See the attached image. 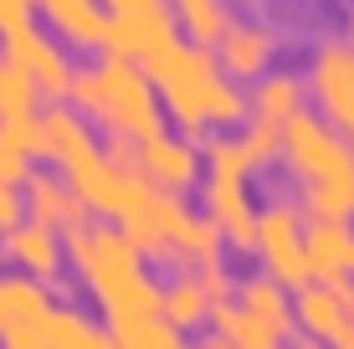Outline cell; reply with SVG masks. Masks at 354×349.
Here are the masks:
<instances>
[{"label":"cell","instance_id":"26","mask_svg":"<svg viewBox=\"0 0 354 349\" xmlns=\"http://www.w3.org/2000/svg\"><path fill=\"white\" fill-rule=\"evenodd\" d=\"M36 154V124H0V185H26Z\"/></svg>","mask_w":354,"mask_h":349},{"label":"cell","instance_id":"23","mask_svg":"<svg viewBox=\"0 0 354 349\" xmlns=\"http://www.w3.org/2000/svg\"><path fill=\"white\" fill-rule=\"evenodd\" d=\"M41 118V88L16 57L0 46V124H36Z\"/></svg>","mask_w":354,"mask_h":349},{"label":"cell","instance_id":"29","mask_svg":"<svg viewBox=\"0 0 354 349\" xmlns=\"http://www.w3.org/2000/svg\"><path fill=\"white\" fill-rule=\"evenodd\" d=\"M195 278H201V287L211 293V303L236 298V283H241V278H231V272H226V262H201V267H195Z\"/></svg>","mask_w":354,"mask_h":349},{"label":"cell","instance_id":"20","mask_svg":"<svg viewBox=\"0 0 354 349\" xmlns=\"http://www.w3.org/2000/svg\"><path fill=\"white\" fill-rule=\"evenodd\" d=\"M308 267L313 278L328 283V278H349L354 272V232L349 221H308Z\"/></svg>","mask_w":354,"mask_h":349},{"label":"cell","instance_id":"27","mask_svg":"<svg viewBox=\"0 0 354 349\" xmlns=\"http://www.w3.org/2000/svg\"><path fill=\"white\" fill-rule=\"evenodd\" d=\"M108 334H113V349H190L185 334H180L165 314L160 319H139V323H118V329H108Z\"/></svg>","mask_w":354,"mask_h":349},{"label":"cell","instance_id":"10","mask_svg":"<svg viewBox=\"0 0 354 349\" xmlns=\"http://www.w3.org/2000/svg\"><path fill=\"white\" fill-rule=\"evenodd\" d=\"M6 52H10L21 67L31 72V77H36V88H41L52 103H62L67 93H72V77H77V67L67 62V52H62V46H57L46 31H36V21L6 36Z\"/></svg>","mask_w":354,"mask_h":349},{"label":"cell","instance_id":"4","mask_svg":"<svg viewBox=\"0 0 354 349\" xmlns=\"http://www.w3.org/2000/svg\"><path fill=\"white\" fill-rule=\"evenodd\" d=\"M201 160H205V175H201L205 216L226 232V242L236 252H257V221H262V211H252V196H247L252 160H247V149H241V139L205 134Z\"/></svg>","mask_w":354,"mask_h":349},{"label":"cell","instance_id":"14","mask_svg":"<svg viewBox=\"0 0 354 349\" xmlns=\"http://www.w3.org/2000/svg\"><path fill=\"white\" fill-rule=\"evenodd\" d=\"M0 252L16 262V272H26L36 283H52L57 272H62V257H67L62 232H52V226H41V221H21L16 232H6Z\"/></svg>","mask_w":354,"mask_h":349},{"label":"cell","instance_id":"28","mask_svg":"<svg viewBox=\"0 0 354 349\" xmlns=\"http://www.w3.org/2000/svg\"><path fill=\"white\" fill-rule=\"evenodd\" d=\"M241 149H247L252 170H262L267 160H277V154H283V129H277V124H262V118H247V129H241Z\"/></svg>","mask_w":354,"mask_h":349},{"label":"cell","instance_id":"12","mask_svg":"<svg viewBox=\"0 0 354 349\" xmlns=\"http://www.w3.org/2000/svg\"><path fill=\"white\" fill-rule=\"evenodd\" d=\"M139 175L160 190H185L201 175V154H195V144L185 134H169L165 129V134L139 144Z\"/></svg>","mask_w":354,"mask_h":349},{"label":"cell","instance_id":"33","mask_svg":"<svg viewBox=\"0 0 354 349\" xmlns=\"http://www.w3.org/2000/svg\"><path fill=\"white\" fill-rule=\"evenodd\" d=\"M334 349H354V323H349V329H344V339H339Z\"/></svg>","mask_w":354,"mask_h":349},{"label":"cell","instance_id":"18","mask_svg":"<svg viewBox=\"0 0 354 349\" xmlns=\"http://www.w3.org/2000/svg\"><path fill=\"white\" fill-rule=\"evenodd\" d=\"M52 287L26 278V272H10V278H0V339H10V334L21 329H36V323L52 319Z\"/></svg>","mask_w":354,"mask_h":349},{"label":"cell","instance_id":"25","mask_svg":"<svg viewBox=\"0 0 354 349\" xmlns=\"http://www.w3.org/2000/svg\"><path fill=\"white\" fill-rule=\"evenodd\" d=\"M175 16H180V31L190 36L195 46H221V36L231 31V10L226 0H175Z\"/></svg>","mask_w":354,"mask_h":349},{"label":"cell","instance_id":"31","mask_svg":"<svg viewBox=\"0 0 354 349\" xmlns=\"http://www.w3.org/2000/svg\"><path fill=\"white\" fill-rule=\"evenodd\" d=\"M31 10H36V0H0V36L31 26Z\"/></svg>","mask_w":354,"mask_h":349},{"label":"cell","instance_id":"3","mask_svg":"<svg viewBox=\"0 0 354 349\" xmlns=\"http://www.w3.org/2000/svg\"><path fill=\"white\" fill-rule=\"evenodd\" d=\"M67 103L77 108L82 118L103 124L113 139H154L165 134V118H160V93H154L149 72H144L133 57H97V62L77 67L72 77V93Z\"/></svg>","mask_w":354,"mask_h":349},{"label":"cell","instance_id":"5","mask_svg":"<svg viewBox=\"0 0 354 349\" xmlns=\"http://www.w3.org/2000/svg\"><path fill=\"white\" fill-rule=\"evenodd\" d=\"M72 267H77V278L88 283V293L97 298V308L113 303L118 293H129L133 283L144 278V252L129 242L124 226H77V232L62 236Z\"/></svg>","mask_w":354,"mask_h":349},{"label":"cell","instance_id":"8","mask_svg":"<svg viewBox=\"0 0 354 349\" xmlns=\"http://www.w3.org/2000/svg\"><path fill=\"white\" fill-rule=\"evenodd\" d=\"M108 10V57L149 62L169 41H180L175 0H103Z\"/></svg>","mask_w":354,"mask_h":349},{"label":"cell","instance_id":"21","mask_svg":"<svg viewBox=\"0 0 354 349\" xmlns=\"http://www.w3.org/2000/svg\"><path fill=\"white\" fill-rule=\"evenodd\" d=\"M236 303L247 308L252 319H262L267 329L277 334V339H288L292 334V298H288V287L272 278V272H252V278H241L236 283Z\"/></svg>","mask_w":354,"mask_h":349},{"label":"cell","instance_id":"6","mask_svg":"<svg viewBox=\"0 0 354 349\" xmlns=\"http://www.w3.org/2000/svg\"><path fill=\"white\" fill-rule=\"evenodd\" d=\"M62 175H67V185L77 190L82 206L97 211V216H113L118 226H124L129 216L154 196L149 180H144L139 170H129V164L108 160V149H88V154H77V160H72Z\"/></svg>","mask_w":354,"mask_h":349},{"label":"cell","instance_id":"16","mask_svg":"<svg viewBox=\"0 0 354 349\" xmlns=\"http://www.w3.org/2000/svg\"><path fill=\"white\" fill-rule=\"evenodd\" d=\"M36 149H41L46 160H57V164L67 170L77 154L97 149V144H93L88 118H82L72 103H46V108H41V118H36Z\"/></svg>","mask_w":354,"mask_h":349},{"label":"cell","instance_id":"1","mask_svg":"<svg viewBox=\"0 0 354 349\" xmlns=\"http://www.w3.org/2000/svg\"><path fill=\"white\" fill-rule=\"evenodd\" d=\"M139 67L149 72L154 93L169 103V113H175V124H180L185 139L205 144V129L211 124H236V118L247 113V93L226 77V67L216 62V52L185 41V36L169 41L165 52H154L149 62H139Z\"/></svg>","mask_w":354,"mask_h":349},{"label":"cell","instance_id":"19","mask_svg":"<svg viewBox=\"0 0 354 349\" xmlns=\"http://www.w3.org/2000/svg\"><path fill=\"white\" fill-rule=\"evenodd\" d=\"M303 93H308V77H298L292 67H272L267 77L252 82L247 113L262 118V124H277V129H283L292 113H303Z\"/></svg>","mask_w":354,"mask_h":349},{"label":"cell","instance_id":"34","mask_svg":"<svg viewBox=\"0 0 354 349\" xmlns=\"http://www.w3.org/2000/svg\"><path fill=\"white\" fill-rule=\"evenodd\" d=\"M344 36H349V41H354V10H349V31H344Z\"/></svg>","mask_w":354,"mask_h":349},{"label":"cell","instance_id":"35","mask_svg":"<svg viewBox=\"0 0 354 349\" xmlns=\"http://www.w3.org/2000/svg\"><path fill=\"white\" fill-rule=\"evenodd\" d=\"M277 349H283V344H277Z\"/></svg>","mask_w":354,"mask_h":349},{"label":"cell","instance_id":"11","mask_svg":"<svg viewBox=\"0 0 354 349\" xmlns=\"http://www.w3.org/2000/svg\"><path fill=\"white\" fill-rule=\"evenodd\" d=\"M272 52H277V31L267 26V21H231V31L221 36V46H216V62L226 67V77H267L272 72Z\"/></svg>","mask_w":354,"mask_h":349},{"label":"cell","instance_id":"7","mask_svg":"<svg viewBox=\"0 0 354 349\" xmlns=\"http://www.w3.org/2000/svg\"><path fill=\"white\" fill-rule=\"evenodd\" d=\"M308 226H303V206L298 200H288V196H272L262 206V221H257V252H262V262H267V272H272L283 287H308V283H319L313 278V267H308Z\"/></svg>","mask_w":354,"mask_h":349},{"label":"cell","instance_id":"22","mask_svg":"<svg viewBox=\"0 0 354 349\" xmlns=\"http://www.w3.org/2000/svg\"><path fill=\"white\" fill-rule=\"evenodd\" d=\"M160 298H165V319L175 323L180 334L195 329V323H205L211 319V293L201 287V278H195V267H175L169 278L160 283Z\"/></svg>","mask_w":354,"mask_h":349},{"label":"cell","instance_id":"13","mask_svg":"<svg viewBox=\"0 0 354 349\" xmlns=\"http://www.w3.org/2000/svg\"><path fill=\"white\" fill-rule=\"evenodd\" d=\"M26 216L31 221H41V226H52V232H77V226H88V206L77 200V190L67 185V175H46V170H36L26 185Z\"/></svg>","mask_w":354,"mask_h":349},{"label":"cell","instance_id":"24","mask_svg":"<svg viewBox=\"0 0 354 349\" xmlns=\"http://www.w3.org/2000/svg\"><path fill=\"white\" fill-rule=\"evenodd\" d=\"M46 344L52 349H113V334L103 329V323H93L82 308H52V319H46Z\"/></svg>","mask_w":354,"mask_h":349},{"label":"cell","instance_id":"9","mask_svg":"<svg viewBox=\"0 0 354 349\" xmlns=\"http://www.w3.org/2000/svg\"><path fill=\"white\" fill-rule=\"evenodd\" d=\"M308 93L319 98L324 118H334L339 134L354 139V41L349 36H324L308 57Z\"/></svg>","mask_w":354,"mask_h":349},{"label":"cell","instance_id":"15","mask_svg":"<svg viewBox=\"0 0 354 349\" xmlns=\"http://www.w3.org/2000/svg\"><path fill=\"white\" fill-rule=\"evenodd\" d=\"M36 10L46 16V26L62 36L67 46L108 52V10H103V0H36Z\"/></svg>","mask_w":354,"mask_h":349},{"label":"cell","instance_id":"32","mask_svg":"<svg viewBox=\"0 0 354 349\" xmlns=\"http://www.w3.org/2000/svg\"><path fill=\"white\" fill-rule=\"evenodd\" d=\"M190 349H231L226 339H216V334H211V339H201V344H190Z\"/></svg>","mask_w":354,"mask_h":349},{"label":"cell","instance_id":"30","mask_svg":"<svg viewBox=\"0 0 354 349\" xmlns=\"http://www.w3.org/2000/svg\"><path fill=\"white\" fill-rule=\"evenodd\" d=\"M21 221H31L26 216V190L21 185H0V236L16 232Z\"/></svg>","mask_w":354,"mask_h":349},{"label":"cell","instance_id":"17","mask_svg":"<svg viewBox=\"0 0 354 349\" xmlns=\"http://www.w3.org/2000/svg\"><path fill=\"white\" fill-rule=\"evenodd\" d=\"M292 314H298V329H303V339H319L334 349L339 339H344V329L354 323V314L344 303H339V293L328 283H308V287H298L292 293Z\"/></svg>","mask_w":354,"mask_h":349},{"label":"cell","instance_id":"2","mask_svg":"<svg viewBox=\"0 0 354 349\" xmlns=\"http://www.w3.org/2000/svg\"><path fill=\"white\" fill-rule=\"evenodd\" d=\"M283 160L298 175L313 221H349L354 216V139L339 134L324 113L303 108L283 124Z\"/></svg>","mask_w":354,"mask_h":349}]
</instances>
